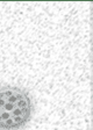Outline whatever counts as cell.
Returning a JSON list of instances; mask_svg holds the SVG:
<instances>
[{
  "mask_svg": "<svg viewBox=\"0 0 93 130\" xmlns=\"http://www.w3.org/2000/svg\"><path fill=\"white\" fill-rule=\"evenodd\" d=\"M34 103L30 94L18 86L0 87V130H21L30 122Z\"/></svg>",
  "mask_w": 93,
  "mask_h": 130,
  "instance_id": "1",
  "label": "cell"
}]
</instances>
